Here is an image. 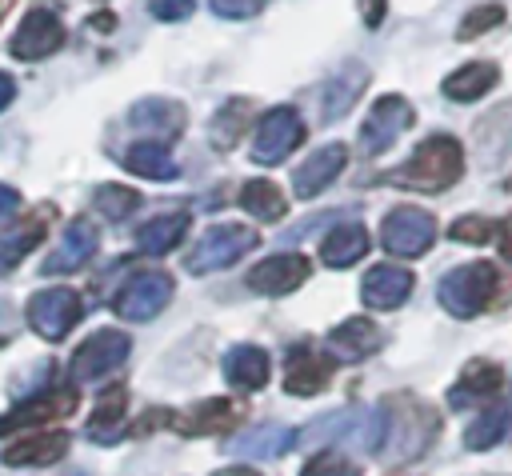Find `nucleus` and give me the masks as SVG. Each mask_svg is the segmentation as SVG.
<instances>
[{
	"mask_svg": "<svg viewBox=\"0 0 512 476\" xmlns=\"http://www.w3.org/2000/svg\"><path fill=\"white\" fill-rule=\"evenodd\" d=\"M380 244L400 260H416L436 244V216L416 204H400L380 220Z\"/></svg>",
	"mask_w": 512,
	"mask_h": 476,
	"instance_id": "6",
	"label": "nucleus"
},
{
	"mask_svg": "<svg viewBox=\"0 0 512 476\" xmlns=\"http://www.w3.org/2000/svg\"><path fill=\"white\" fill-rule=\"evenodd\" d=\"M240 208L248 212V216H256L260 224H276V220H284V212H288V196H284V188L276 184V180H248L244 188H240Z\"/></svg>",
	"mask_w": 512,
	"mask_h": 476,
	"instance_id": "31",
	"label": "nucleus"
},
{
	"mask_svg": "<svg viewBox=\"0 0 512 476\" xmlns=\"http://www.w3.org/2000/svg\"><path fill=\"white\" fill-rule=\"evenodd\" d=\"M344 164H348V148H344V144H324V148H316V152L292 172V192H296L300 200L320 196V192L344 172Z\"/></svg>",
	"mask_w": 512,
	"mask_h": 476,
	"instance_id": "19",
	"label": "nucleus"
},
{
	"mask_svg": "<svg viewBox=\"0 0 512 476\" xmlns=\"http://www.w3.org/2000/svg\"><path fill=\"white\" fill-rule=\"evenodd\" d=\"M188 232V216L184 212H164V216H152L136 228V248L148 252V256H164L172 252Z\"/></svg>",
	"mask_w": 512,
	"mask_h": 476,
	"instance_id": "30",
	"label": "nucleus"
},
{
	"mask_svg": "<svg viewBox=\"0 0 512 476\" xmlns=\"http://www.w3.org/2000/svg\"><path fill=\"white\" fill-rule=\"evenodd\" d=\"M412 288H416V276L408 268H400V264H372L364 272V280H360V300L372 312H392V308H400L412 296Z\"/></svg>",
	"mask_w": 512,
	"mask_h": 476,
	"instance_id": "15",
	"label": "nucleus"
},
{
	"mask_svg": "<svg viewBox=\"0 0 512 476\" xmlns=\"http://www.w3.org/2000/svg\"><path fill=\"white\" fill-rule=\"evenodd\" d=\"M308 272H312L308 256H300V252H276V256L260 260L248 272V288L260 292V296H288V292H296L308 280Z\"/></svg>",
	"mask_w": 512,
	"mask_h": 476,
	"instance_id": "14",
	"label": "nucleus"
},
{
	"mask_svg": "<svg viewBox=\"0 0 512 476\" xmlns=\"http://www.w3.org/2000/svg\"><path fill=\"white\" fill-rule=\"evenodd\" d=\"M64 452H68V436L64 432H28V436L12 440L0 452V460L12 464V468H24V464H56Z\"/></svg>",
	"mask_w": 512,
	"mask_h": 476,
	"instance_id": "24",
	"label": "nucleus"
},
{
	"mask_svg": "<svg viewBox=\"0 0 512 476\" xmlns=\"http://www.w3.org/2000/svg\"><path fill=\"white\" fill-rule=\"evenodd\" d=\"M224 380L240 392H256L268 384V352L256 344H236L224 356Z\"/></svg>",
	"mask_w": 512,
	"mask_h": 476,
	"instance_id": "26",
	"label": "nucleus"
},
{
	"mask_svg": "<svg viewBox=\"0 0 512 476\" xmlns=\"http://www.w3.org/2000/svg\"><path fill=\"white\" fill-rule=\"evenodd\" d=\"M500 84V64L496 60H468L460 68H452L444 80H440V92L456 104H476L484 100L492 88Z\"/></svg>",
	"mask_w": 512,
	"mask_h": 476,
	"instance_id": "20",
	"label": "nucleus"
},
{
	"mask_svg": "<svg viewBox=\"0 0 512 476\" xmlns=\"http://www.w3.org/2000/svg\"><path fill=\"white\" fill-rule=\"evenodd\" d=\"M24 316H28L32 332L40 340H64L84 320V304H80V296L72 288H40L28 300Z\"/></svg>",
	"mask_w": 512,
	"mask_h": 476,
	"instance_id": "8",
	"label": "nucleus"
},
{
	"mask_svg": "<svg viewBox=\"0 0 512 476\" xmlns=\"http://www.w3.org/2000/svg\"><path fill=\"white\" fill-rule=\"evenodd\" d=\"M504 388V368L496 360H468L460 368V380L448 388V408H484L500 396Z\"/></svg>",
	"mask_w": 512,
	"mask_h": 476,
	"instance_id": "13",
	"label": "nucleus"
},
{
	"mask_svg": "<svg viewBox=\"0 0 512 476\" xmlns=\"http://www.w3.org/2000/svg\"><path fill=\"white\" fill-rule=\"evenodd\" d=\"M64 40H68L64 20L52 8H32L16 24V32L8 40V56H16V60H48V56H56L64 48Z\"/></svg>",
	"mask_w": 512,
	"mask_h": 476,
	"instance_id": "9",
	"label": "nucleus"
},
{
	"mask_svg": "<svg viewBox=\"0 0 512 476\" xmlns=\"http://www.w3.org/2000/svg\"><path fill=\"white\" fill-rule=\"evenodd\" d=\"M496 244H500V256L512 264V216H504V220L496 224Z\"/></svg>",
	"mask_w": 512,
	"mask_h": 476,
	"instance_id": "43",
	"label": "nucleus"
},
{
	"mask_svg": "<svg viewBox=\"0 0 512 476\" xmlns=\"http://www.w3.org/2000/svg\"><path fill=\"white\" fill-rule=\"evenodd\" d=\"M208 8L220 16V20H248L256 12L268 8V0H208Z\"/></svg>",
	"mask_w": 512,
	"mask_h": 476,
	"instance_id": "40",
	"label": "nucleus"
},
{
	"mask_svg": "<svg viewBox=\"0 0 512 476\" xmlns=\"http://www.w3.org/2000/svg\"><path fill=\"white\" fill-rule=\"evenodd\" d=\"M252 248H260V232L252 224H212L196 244L192 252L184 256V268L192 276H208V272H220V268H232L236 260H244Z\"/></svg>",
	"mask_w": 512,
	"mask_h": 476,
	"instance_id": "4",
	"label": "nucleus"
},
{
	"mask_svg": "<svg viewBox=\"0 0 512 476\" xmlns=\"http://www.w3.org/2000/svg\"><path fill=\"white\" fill-rule=\"evenodd\" d=\"M364 252H368V228L356 224V220L336 224V228L320 240V260H324L328 268H352L356 260H364Z\"/></svg>",
	"mask_w": 512,
	"mask_h": 476,
	"instance_id": "25",
	"label": "nucleus"
},
{
	"mask_svg": "<svg viewBox=\"0 0 512 476\" xmlns=\"http://www.w3.org/2000/svg\"><path fill=\"white\" fill-rule=\"evenodd\" d=\"M504 4L500 0H488V4H476V8H468L464 16H460V28H456V40L464 44V40H480L484 32H492V28H500L504 24Z\"/></svg>",
	"mask_w": 512,
	"mask_h": 476,
	"instance_id": "35",
	"label": "nucleus"
},
{
	"mask_svg": "<svg viewBox=\"0 0 512 476\" xmlns=\"http://www.w3.org/2000/svg\"><path fill=\"white\" fill-rule=\"evenodd\" d=\"M380 416H384V440H380V456L388 464H408L416 456H424L440 432V416L432 404L400 392V396H388L380 404Z\"/></svg>",
	"mask_w": 512,
	"mask_h": 476,
	"instance_id": "1",
	"label": "nucleus"
},
{
	"mask_svg": "<svg viewBox=\"0 0 512 476\" xmlns=\"http://www.w3.org/2000/svg\"><path fill=\"white\" fill-rule=\"evenodd\" d=\"M328 376H332V356L328 352H316L312 344L288 348V360H284V392H292V396H316V392L328 388Z\"/></svg>",
	"mask_w": 512,
	"mask_h": 476,
	"instance_id": "17",
	"label": "nucleus"
},
{
	"mask_svg": "<svg viewBox=\"0 0 512 476\" xmlns=\"http://www.w3.org/2000/svg\"><path fill=\"white\" fill-rule=\"evenodd\" d=\"M500 440H512V408L500 404V400H492V404H484L480 416L464 428V448H468V452H488V448H496Z\"/></svg>",
	"mask_w": 512,
	"mask_h": 476,
	"instance_id": "27",
	"label": "nucleus"
},
{
	"mask_svg": "<svg viewBox=\"0 0 512 476\" xmlns=\"http://www.w3.org/2000/svg\"><path fill=\"white\" fill-rule=\"evenodd\" d=\"M364 84H368V68H364V64H344V68H340L336 76H328L324 88H320V116H324V120H340V116L360 100Z\"/></svg>",
	"mask_w": 512,
	"mask_h": 476,
	"instance_id": "22",
	"label": "nucleus"
},
{
	"mask_svg": "<svg viewBox=\"0 0 512 476\" xmlns=\"http://www.w3.org/2000/svg\"><path fill=\"white\" fill-rule=\"evenodd\" d=\"M236 416H240V408L232 404V400H204V404H196L192 408V416L188 420H180V428L184 432H192V436H204V432H224V428H232L236 424Z\"/></svg>",
	"mask_w": 512,
	"mask_h": 476,
	"instance_id": "34",
	"label": "nucleus"
},
{
	"mask_svg": "<svg viewBox=\"0 0 512 476\" xmlns=\"http://www.w3.org/2000/svg\"><path fill=\"white\" fill-rule=\"evenodd\" d=\"M96 248H100V232H96V224H92L88 216H76V220H68L60 244L44 256L40 268H44V276H72V272H80V268L96 256Z\"/></svg>",
	"mask_w": 512,
	"mask_h": 476,
	"instance_id": "12",
	"label": "nucleus"
},
{
	"mask_svg": "<svg viewBox=\"0 0 512 476\" xmlns=\"http://www.w3.org/2000/svg\"><path fill=\"white\" fill-rule=\"evenodd\" d=\"M12 4H16V0H0V20L8 16V8H12Z\"/></svg>",
	"mask_w": 512,
	"mask_h": 476,
	"instance_id": "48",
	"label": "nucleus"
},
{
	"mask_svg": "<svg viewBox=\"0 0 512 476\" xmlns=\"http://www.w3.org/2000/svg\"><path fill=\"white\" fill-rule=\"evenodd\" d=\"M20 208V192L12 184H0V216H12Z\"/></svg>",
	"mask_w": 512,
	"mask_h": 476,
	"instance_id": "44",
	"label": "nucleus"
},
{
	"mask_svg": "<svg viewBox=\"0 0 512 476\" xmlns=\"http://www.w3.org/2000/svg\"><path fill=\"white\" fill-rule=\"evenodd\" d=\"M132 352V340L120 328H96L76 352H72V380H100L108 372H116Z\"/></svg>",
	"mask_w": 512,
	"mask_h": 476,
	"instance_id": "10",
	"label": "nucleus"
},
{
	"mask_svg": "<svg viewBox=\"0 0 512 476\" xmlns=\"http://www.w3.org/2000/svg\"><path fill=\"white\" fill-rule=\"evenodd\" d=\"M448 236L452 240H464V244H484L488 236H496V224L488 220V216H460V220H452V228H448Z\"/></svg>",
	"mask_w": 512,
	"mask_h": 476,
	"instance_id": "39",
	"label": "nucleus"
},
{
	"mask_svg": "<svg viewBox=\"0 0 512 476\" xmlns=\"http://www.w3.org/2000/svg\"><path fill=\"white\" fill-rule=\"evenodd\" d=\"M388 16V0H360V20L364 28H380Z\"/></svg>",
	"mask_w": 512,
	"mask_h": 476,
	"instance_id": "42",
	"label": "nucleus"
},
{
	"mask_svg": "<svg viewBox=\"0 0 512 476\" xmlns=\"http://www.w3.org/2000/svg\"><path fill=\"white\" fill-rule=\"evenodd\" d=\"M360 420H364V416H356V412H332V416H324V420L300 428L296 440H300V444H328V440H340L344 432L360 428Z\"/></svg>",
	"mask_w": 512,
	"mask_h": 476,
	"instance_id": "36",
	"label": "nucleus"
},
{
	"mask_svg": "<svg viewBox=\"0 0 512 476\" xmlns=\"http://www.w3.org/2000/svg\"><path fill=\"white\" fill-rule=\"evenodd\" d=\"M128 128L148 132L152 144L172 140V136L184 132V108L176 100H168V96H144V100H136L128 108Z\"/></svg>",
	"mask_w": 512,
	"mask_h": 476,
	"instance_id": "18",
	"label": "nucleus"
},
{
	"mask_svg": "<svg viewBox=\"0 0 512 476\" xmlns=\"http://www.w3.org/2000/svg\"><path fill=\"white\" fill-rule=\"evenodd\" d=\"M224 476H256V472H248V468H228Z\"/></svg>",
	"mask_w": 512,
	"mask_h": 476,
	"instance_id": "47",
	"label": "nucleus"
},
{
	"mask_svg": "<svg viewBox=\"0 0 512 476\" xmlns=\"http://www.w3.org/2000/svg\"><path fill=\"white\" fill-rule=\"evenodd\" d=\"M40 236H44V220H20L12 228H0V276L12 272L32 252V244H40Z\"/></svg>",
	"mask_w": 512,
	"mask_h": 476,
	"instance_id": "33",
	"label": "nucleus"
},
{
	"mask_svg": "<svg viewBox=\"0 0 512 476\" xmlns=\"http://www.w3.org/2000/svg\"><path fill=\"white\" fill-rule=\"evenodd\" d=\"M12 340V316H8V308L0 304V348Z\"/></svg>",
	"mask_w": 512,
	"mask_h": 476,
	"instance_id": "46",
	"label": "nucleus"
},
{
	"mask_svg": "<svg viewBox=\"0 0 512 476\" xmlns=\"http://www.w3.org/2000/svg\"><path fill=\"white\" fill-rule=\"evenodd\" d=\"M172 292H176V284H172L168 272H140L136 280H128V284L116 292L112 308H116V316H124V320H132V324H144V320H152L156 312L168 308Z\"/></svg>",
	"mask_w": 512,
	"mask_h": 476,
	"instance_id": "11",
	"label": "nucleus"
},
{
	"mask_svg": "<svg viewBox=\"0 0 512 476\" xmlns=\"http://www.w3.org/2000/svg\"><path fill=\"white\" fill-rule=\"evenodd\" d=\"M12 96H16V80L8 72H0V112L12 104Z\"/></svg>",
	"mask_w": 512,
	"mask_h": 476,
	"instance_id": "45",
	"label": "nucleus"
},
{
	"mask_svg": "<svg viewBox=\"0 0 512 476\" xmlns=\"http://www.w3.org/2000/svg\"><path fill=\"white\" fill-rule=\"evenodd\" d=\"M464 176V144L448 132H432L424 136L412 156L392 168L384 180L396 188H416V192H444Z\"/></svg>",
	"mask_w": 512,
	"mask_h": 476,
	"instance_id": "2",
	"label": "nucleus"
},
{
	"mask_svg": "<svg viewBox=\"0 0 512 476\" xmlns=\"http://www.w3.org/2000/svg\"><path fill=\"white\" fill-rule=\"evenodd\" d=\"M192 8H196V0H148V12H152L156 20H168V24L192 16Z\"/></svg>",
	"mask_w": 512,
	"mask_h": 476,
	"instance_id": "41",
	"label": "nucleus"
},
{
	"mask_svg": "<svg viewBox=\"0 0 512 476\" xmlns=\"http://www.w3.org/2000/svg\"><path fill=\"white\" fill-rule=\"evenodd\" d=\"M128 424V388L124 384H112L96 396V408L88 416V436L96 444H116L120 432Z\"/></svg>",
	"mask_w": 512,
	"mask_h": 476,
	"instance_id": "23",
	"label": "nucleus"
},
{
	"mask_svg": "<svg viewBox=\"0 0 512 476\" xmlns=\"http://www.w3.org/2000/svg\"><path fill=\"white\" fill-rule=\"evenodd\" d=\"M296 444V432L284 428V424H260L244 436H236L228 444L232 456H244V460H272V456H284L288 448Z\"/></svg>",
	"mask_w": 512,
	"mask_h": 476,
	"instance_id": "28",
	"label": "nucleus"
},
{
	"mask_svg": "<svg viewBox=\"0 0 512 476\" xmlns=\"http://www.w3.org/2000/svg\"><path fill=\"white\" fill-rule=\"evenodd\" d=\"M120 164H124L132 176H140V180H172V176L180 172L176 160H172V152H168L164 144H152V140L128 144V148L120 152Z\"/></svg>",
	"mask_w": 512,
	"mask_h": 476,
	"instance_id": "29",
	"label": "nucleus"
},
{
	"mask_svg": "<svg viewBox=\"0 0 512 476\" xmlns=\"http://www.w3.org/2000/svg\"><path fill=\"white\" fill-rule=\"evenodd\" d=\"M300 140H304V120H300V112H296L292 104H276V108H268V112L260 116L248 156H252L256 164L272 168V164H284L288 152H296Z\"/></svg>",
	"mask_w": 512,
	"mask_h": 476,
	"instance_id": "7",
	"label": "nucleus"
},
{
	"mask_svg": "<svg viewBox=\"0 0 512 476\" xmlns=\"http://www.w3.org/2000/svg\"><path fill=\"white\" fill-rule=\"evenodd\" d=\"M436 300L448 316L456 320H472V316H484L492 312L500 300H504V272L492 264V260H468V264H456L440 276L436 284Z\"/></svg>",
	"mask_w": 512,
	"mask_h": 476,
	"instance_id": "3",
	"label": "nucleus"
},
{
	"mask_svg": "<svg viewBox=\"0 0 512 476\" xmlns=\"http://www.w3.org/2000/svg\"><path fill=\"white\" fill-rule=\"evenodd\" d=\"M324 344H328V356H332V360L360 364V360H368V356L380 352L384 332H380V324L368 320V316H348V320H340V324L328 332Z\"/></svg>",
	"mask_w": 512,
	"mask_h": 476,
	"instance_id": "16",
	"label": "nucleus"
},
{
	"mask_svg": "<svg viewBox=\"0 0 512 476\" xmlns=\"http://www.w3.org/2000/svg\"><path fill=\"white\" fill-rule=\"evenodd\" d=\"M96 212L108 216V220H124L136 204H140V192L136 188H124V184H100L96 196H92Z\"/></svg>",
	"mask_w": 512,
	"mask_h": 476,
	"instance_id": "37",
	"label": "nucleus"
},
{
	"mask_svg": "<svg viewBox=\"0 0 512 476\" xmlns=\"http://www.w3.org/2000/svg\"><path fill=\"white\" fill-rule=\"evenodd\" d=\"M412 124H416V108H412L408 96H400V92L376 96L372 108H368V116H364V124H360V152L364 156L388 152Z\"/></svg>",
	"mask_w": 512,
	"mask_h": 476,
	"instance_id": "5",
	"label": "nucleus"
},
{
	"mask_svg": "<svg viewBox=\"0 0 512 476\" xmlns=\"http://www.w3.org/2000/svg\"><path fill=\"white\" fill-rule=\"evenodd\" d=\"M76 408V388H48L24 404H16L4 420H0V432L4 428H28V424H44V420H60Z\"/></svg>",
	"mask_w": 512,
	"mask_h": 476,
	"instance_id": "21",
	"label": "nucleus"
},
{
	"mask_svg": "<svg viewBox=\"0 0 512 476\" xmlns=\"http://www.w3.org/2000/svg\"><path fill=\"white\" fill-rule=\"evenodd\" d=\"M248 116H252V100H248V96H232V100H224V104L216 108L212 124H208V144H212L216 152H228V148L240 140Z\"/></svg>",
	"mask_w": 512,
	"mask_h": 476,
	"instance_id": "32",
	"label": "nucleus"
},
{
	"mask_svg": "<svg viewBox=\"0 0 512 476\" xmlns=\"http://www.w3.org/2000/svg\"><path fill=\"white\" fill-rule=\"evenodd\" d=\"M300 476H360V468H356V464H352L344 452L324 448V452L308 456V464L300 468Z\"/></svg>",
	"mask_w": 512,
	"mask_h": 476,
	"instance_id": "38",
	"label": "nucleus"
}]
</instances>
